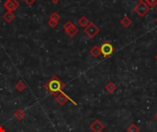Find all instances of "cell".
Returning a JSON list of instances; mask_svg holds the SVG:
<instances>
[{
  "label": "cell",
  "instance_id": "obj_7",
  "mask_svg": "<svg viewBox=\"0 0 157 132\" xmlns=\"http://www.w3.org/2000/svg\"><path fill=\"white\" fill-rule=\"evenodd\" d=\"M89 128L93 132H102L105 129V125L100 120L97 119L90 125Z\"/></svg>",
  "mask_w": 157,
  "mask_h": 132
},
{
  "label": "cell",
  "instance_id": "obj_20",
  "mask_svg": "<svg viewBox=\"0 0 157 132\" xmlns=\"http://www.w3.org/2000/svg\"><path fill=\"white\" fill-rule=\"evenodd\" d=\"M48 25L51 27V28H55L57 25H58V22H56V21H54V20H51V19H49V21H48Z\"/></svg>",
  "mask_w": 157,
  "mask_h": 132
},
{
  "label": "cell",
  "instance_id": "obj_13",
  "mask_svg": "<svg viewBox=\"0 0 157 132\" xmlns=\"http://www.w3.org/2000/svg\"><path fill=\"white\" fill-rule=\"evenodd\" d=\"M25 116H26V114H25L24 110H22V109H17V110L14 113V117H15V119H17V120H22V119L25 118Z\"/></svg>",
  "mask_w": 157,
  "mask_h": 132
},
{
  "label": "cell",
  "instance_id": "obj_5",
  "mask_svg": "<svg viewBox=\"0 0 157 132\" xmlns=\"http://www.w3.org/2000/svg\"><path fill=\"white\" fill-rule=\"evenodd\" d=\"M3 6L6 11L13 12L15 9H17L19 6V3L17 0H6Z\"/></svg>",
  "mask_w": 157,
  "mask_h": 132
},
{
  "label": "cell",
  "instance_id": "obj_15",
  "mask_svg": "<svg viewBox=\"0 0 157 132\" xmlns=\"http://www.w3.org/2000/svg\"><path fill=\"white\" fill-rule=\"evenodd\" d=\"M49 19H51V20H54V21H56V22H59V20L61 19V16H60V15H59V13H57L56 11H53V12L50 15Z\"/></svg>",
  "mask_w": 157,
  "mask_h": 132
},
{
  "label": "cell",
  "instance_id": "obj_17",
  "mask_svg": "<svg viewBox=\"0 0 157 132\" xmlns=\"http://www.w3.org/2000/svg\"><path fill=\"white\" fill-rule=\"evenodd\" d=\"M78 32H79V29L75 26L74 28H71L69 31H67L66 33H67V35H68V36H70L71 38H74L75 35H77V33H78Z\"/></svg>",
  "mask_w": 157,
  "mask_h": 132
},
{
  "label": "cell",
  "instance_id": "obj_25",
  "mask_svg": "<svg viewBox=\"0 0 157 132\" xmlns=\"http://www.w3.org/2000/svg\"><path fill=\"white\" fill-rule=\"evenodd\" d=\"M155 60H156V61H157V54H156V55H155Z\"/></svg>",
  "mask_w": 157,
  "mask_h": 132
},
{
  "label": "cell",
  "instance_id": "obj_22",
  "mask_svg": "<svg viewBox=\"0 0 157 132\" xmlns=\"http://www.w3.org/2000/svg\"><path fill=\"white\" fill-rule=\"evenodd\" d=\"M0 132H6V130H5V129H4L3 126H0Z\"/></svg>",
  "mask_w": 157,
  "mask_h": 132
},
{
  "label": "cell",
  "instance_id": "obj_6",
  "mask_svg": "<svg viewBox=\"0 0 157 132\" xmlns=\"http://www.w3.org/2000/svg\"><path fill=\"white\" fill-rule=\"evenodd\" d=\"M55 99H56V102L60 105V106H63V105H65L66 104V102L67 101H71L72 103H74V104H75L66 94H64L63 92V93H61V94H59L56 97H55Z\"/></svg>",
  "mask_w": 157,
  "mask_h": 132
},
{
  "label": "cell",
  "instance_id": "obj_9",
  "mask_svg": "<svg viewBox=\"0 0 157 132\" xmlns=\"http://www.w3.org/2000/svg\"><path fill=\"white\" fill-rule=\"evenodd\" d=\"M89 52H90V54H91L93 57L98 58V57H99V55L101 54V52H100V47L95 45V46H93V47L90 49Z\"/></svg>",
  "mask_w": 157,
  "mask_h": 132
},
{
  "label": "cell",
  "instance_id": "obj_14",
  "mask_svg": "<svg viewBox=\"0 0 157 132\" xmlns=\"http://www.w3.org/2000/svg\"><path fill=\"white\" fill-rule=\"evenodd\" d=\"M15 87L16 89L18 91V92H23L26 88H27V85H25V83H23L22 81H18L16 85H15Z\"/></svg>",
  "mask_w": 157,
  "mask_h": 132
},
{
  "label": "cell",
  "instance_id": "obj_27",
  "mask_svg": "<svg viewBox=\"0 0 157 132\" xmlns=\"http://www.w3.org/2000/svg\"><path fill=\"white\" fill-rule=\"evenodd\" d=\"M155 21H156V23H157V17H156V19H155Z\"/></svg>",
  "mask_w": 157,
  "mask_h": 132
},
{
  "label": "cell",
  "instance_id": "obj_2",
  "mask_svg": "<svg viewBox=\"0 0 157 132\" xmlns=\"http://www.w3.org/2000/svg\"><path fill=\"white\" fill-rule=\"evenodd\" d=\"M115 51V48L113 47V45L109 42V41H105L104 43H102V45L100 46V52L103 55L104 58H108L109 57L113 52Z\"/></svg>",
  "mask_w": 157,
  "mask_h": 132
},
{
  "label": "cell",
  "instance_id": "obj_19",
  "mask_svg": "<svg viewBox=\"0 0 157 132\" xmlns=\"http://www.w3.org/2000/svg\"><path fill=\"white\" fill-rule=\"evenodd\" d=\"M145 3L150 6V7H154L157 5V0H145Z\"/></svg>",
  "mask_w": 157,
  "mask_h": 132
},
{
  "label": "cell",
  "instance_id": "obj_21",
  "mask_svg": "<svg viewBox=\"0 0 157 132\" xmlns=\"http://www.w3.org/2000/svg\"><path fill=\"white\" fill-rule=\"evenodd\" d=\"M36 1H37V0H24V2H25L27 5H29V6H32Z\"/></svg>",
  "mask_w": 157,
  "mask_h": 132
},
{
  "label": "cell",
  "instance_id": "obj_8",
  "mask_svg": "<svg viewBox=\"0 0 157 132\" xmlns=\"http://www.w3.org/2000/svg\"><path fill=\"white\" fill-rule=\"evenodd\" d=\"M15 17H16L15 14H14L13 12H11V11H6V12L3 15L4 20H5L6 22H7V23H11V22L15 19Z\"/></svg>",
  "mask_w": 157,
  "mask_h": 132
},
{
  "label": "cell",
  "instance_id": "obj_28",
  "mask_svg": "<svg viewBox=\"0 0 157 132\" xmlns=\"http://www.w3.org/2000/svg\"><path fill=\"white\" fill-rule=\"evenodd\" d=\"M34 132H35V131H34Z\"/></svg>",
  "mask_w": 157,
  "mask_h": 132
},
{
  "label": "cell",
  "instance_id": "obj_18",
  "mask_svg": "<svg viewBox=\"0 0 157 132\" xmlns=\"http://www.w3.org/2000/svg\"><path fill=\"white\" fill-rule=\"evenodd\" d=\"M127 132H140V129L137 125L135 124H132L129 126V128L127 129Z\"/></svg>",
  "mask_w": 157,
  "mask_h": 132
},
{
  "label": "cell",
  "instance_id": "obj_26",
  "mask_svg": "<svg viewBox=\"0 0 157 132\" xmlns=\"http://www.w3.org/2000/svg\"><path fill=\"white\" fill-rule=\"evenodd\" d=\"M144 0H139V2H143Z\"/></svg>",
  "mask_w": 157,
  "mask_h": 132
},
{
  "label": "cell",
  "instance_id": "obj_4",
  "mask_svg": "<svg viewBox=\"0 0 157 132\" xmlns=\"http://www.w3.org/2000/svg\"><path fill=\"white\" fill-rule=\"evenodd\" d=\"M150 6L145 3V2H139L136 6H135V7H134V11L140 16V17H144L148 12H149V10H150Z\"/></svg>",
  "mask_w": 157,
  "mask_h": 132
},
{
  "label": "cell",
  "instance_id": "obj_12",
  "mask_svg": "<svg viewBox=\"0 0 157 132\" xmlns=\"http://www.w3.org/2000/svg\"><path fill=\"white\" fill-rule=\"evenodd\" d=\"M121 24L124 28H129V27L132 24V20L129 17L125 16V17L121 20Z\"/></svg>",
  "mask_w": 157,
  "mask_h": 132
},
{
  "label": "cell",
  "instance_id": "obj_11",
  "mask_svg": "<svg viewBox=\"0 0 157 132\" xmlns=\"http://www.w3.org/2000/svg\"><path fill=\"white\" fill-rule=\"evenodd\" d=\"M105 89L107 90L108 93L109 94H113L116 90H117V85L112 83V82H109V84H107V85L105 86Z\"/></svg>",
  "mask_w": 157,
  "mask_h": 132
},
{
  "label": "cell",
  "instance_id": "obj_16",
  "mask_svg": "<svg viewBox=\"0 0 157 132\" xmlns=\"http://www.w3.org/2000/svg\"><path fill=\"white\" fill-rule=\"evenodd\" d=\"M63 29H64V31L65 32H67V31H69L72 28H74L75 27V24L72 22V21H70V20H68V21H66L64 24H63Z\"/></svg>",
  "mask_w": 157,
  "mask_h": 132
},
{
  "label": "cell",
  "instance_id": "obj_24",
  "mask_svg": "<svg viewBox=\"0 0 157 132\" xmlns=\"http://www.w3.org/2000/svg\"><path fill=\"white\" fill-rule=\"evenodd\" d=\"M155 120H156V121H157V113H156V114H155Z\"/></svg>",
  "mask_w": 157,
  "mask_h": 132
},
{
  "label": "cell",
  "instance_id": "obj_3",
  "mask_svg": "<svg viewBox=\"0 0 157 132\" xmlns=\"http://www.w3.org/2000/svg\"><path fill=\"white\" fill-rule=\"evenodd\" d=\"M99 31H100L99 28H98L96 24H94L93 22H90V24H89L86 28H84L85 34H86L87 37H89L90 39L95 38V37L99 33Z\"/></svg>",
  "mask_w": 157,
  "mask_h": 132
},
{
  "label": "cell",
  "instance_id": "obj_1",
  "mask_svg": "<svg viewBox=\"0 0 157 132\" xmlns=\"http://www.w3.org/2000/svg\"><path fill=\"white\" fill-rule=\"evenodd\" d=\"M44 88L54 97H56L59 94L63 93L65 88V84L56 75H53L48 82L45 83Z\"/></svg>",
  "mask_w": 157,
  "mask_h": 132
},
{
  "label": "cell",
  "instance_id": "obj_10",
  "mask_svg": "<svg viewBox=\"0 0 157 132\" xmlns=\"http://www.w3.org/2000/svg\"><path fill=\"white\" fill-rule=\"evenodd\" d=\"M78 25L79 26H81V27H83L84 28H86L89 24H90V21H89V19L86 17H85V16H83V17H81L79 19H78Z\"/></svg>",
  "mask_w": 157,
  "mask_h": 132
},
{
  "label": "cell",
  "instance_id": "obj_23",
  "mask_svg": "<svg viewBox=\"0 0 157 132\" xmlns=\"http://www.w3.org/2000/svg\"><path fill=\"white\" fill-rule=\"evenodd\" d=\"M51 1H52L53 4H57V3H59V1H60V0H51Z\"/></svg>",
  "mask_w": 157,
  "mask_h": 132
}]
</instances>
